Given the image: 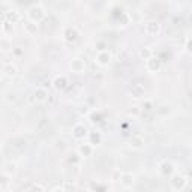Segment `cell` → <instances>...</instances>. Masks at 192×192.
Here are the masks:
<instances>
[{"label": "cell", "mask_w": 192, "mask_h": 192, "mask_svg": "<svg viewBox=\"0 0 192 192\" xmlns=\"http://www.w3.org/2000/svg\"><path fill=\"white\" fill-rule=\"evenodd\" d=\"M26 27H27V30H29V32H33V29H35V26H33L32 23H29V24H26Z\"/></svg>", "instance_id": "obj_4"}, {"label": "cell", "mask_w": 192, "mask_h": 192, "mask_svg": "<svg viewBox=\"0 0 192 192\" xmlns=\"http://www.w3.org/2000/svg\"><path fill=\"white\" fill-rule=\"evenodd\" d=\"M5 18H8V21H12V23H14V21H17L18 15L15 14L14 11H9V12H6V14H5Z\"/></svg>", "instance_id": "obj_2"}, {"label": "cell", "mask_w": 192, "mask_h": 192, "mask_svg": "<svg viewBox=\"0 0 192 192\" xmlns=\"http://www.w3.org/2000/svg\"><path fill=\"white\" fill-rule=\"evenodd\" d=\"M30 192H42V189L39 188V186H35V188H32V191Z\"/></svg>", "instance_id": "obj_5"}, {"label": "cell", "mask_w": 192, "mask_h": 192, "mask_svg": "<svg viewBox=\"0 0 192 192\" xmlns=\"http://www.w3.org/2000/svg\"><path fill=\"white\" fill-rule=\"evenodd\" d=\"M3 71H5V74L9 75V77H14V75H15V68L12 66V65H6Z\"/></svg>", "instance_id": "obj_3"}, {"label": "cell", "mask_w": 192, "mask_h": 192, "mask_svg": "<svg viewBox=\"0 0 192 192\" xmlns=\"http://www.w3.org/2000/svg\"><path fill=\"white\" fill-rule=\"evenodd\" d=\"M42 15H44V9H42L41 6H33V8L30 9V17H32L33 20H39Z\"/></svg>", "instance_id": "obj_1"}]
</instances>
